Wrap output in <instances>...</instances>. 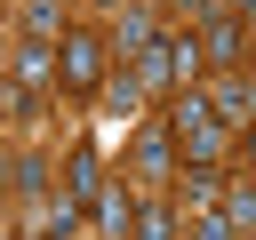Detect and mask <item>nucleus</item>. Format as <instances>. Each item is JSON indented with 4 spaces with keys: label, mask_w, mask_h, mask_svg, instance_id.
<instances>
[{
    "label": "nucleus",
    "mask_w": 256,
    "mask_h": 240,
    "mask_svg": "<svg viewBox=\"0 0 256 240\" xmlns=\"http://www.w3.org/2000/svg\"><path fill=\"white\" fill-rule=\"evenodd\" d=\"M64 200H72V208H96V200H104V160H96V144H72V160H64Z\"/></svg>",
    "instance_id": "8"
},
{
    "label": "nucleus",
    "mask_w": 256,
    "mask_h": 240,
    "mask_svg": "<svg viewBox=\"0 0 256 240\" xmlns=\"http://www.w3.org/2000/svg\"><path fill=\"white\" fill-rule=\"evenodd\" d=\"M128 240H184V216H176L168 200H136V216H128Z\"/></svg>",
    "instance_id": "9"
},
{
    "label": "nucleus",
    "mask_w": 256,
    "mask_h": 240,
    "mask_svg": "<svg viewBox=\"0 0 256 240\" xmlns=\"http://www.w3.org/2000/svg\"><path fill=\"white\" fill-rule=\"evenodd\" d=\"M80 224H88V208H72L64 192L40 200V240H80Z\"/></svg>",
    "instance_id": "11"
},
{
    "label": "nucleus",
    "mask_w": 256,
    "mask_h": 240,
    "mask_svg": "<svg viewBox=\"0 0 256 240\" xmlns=\"http://www.w3.org/2000/svg\"><path fill=\"white\" fill-rule=\"evenodd\" d=\"M224 216H232V232H248L256 224V184H232L224 192Z\"/></svg>",
    "instance_id": "15"
},
{
    "label": "nucleus",
    "mask_w": 256,
    "mask_h": 240,
    "mask_svg": "<svg viewBox=\"0 0 256 240\" xmlns=\"http://www.w3.org/2000/svg\"><path fill=\"white\" fill-rule=\"evenodd\" d=\"M128 216H136V200H128V192H112V184H104V200H96V224H104V232H112V240H128Z\"/></svg>",
    "instance_id": "14"
},
{
    "label": "nucleus",
    "mask_w": 256,
    "mask_h": 240,
    "mask_svg": "<svg viewBox=\"0 0 256 240\" xmlns=\"http://www.w3.org/2000/svg\"><path fill=\"white\" fill-rule=\"evenodd\" d=\"M192 240H240V232H232L224 208H200V216H192Z\"/></svg>",
    "instance_id": "17"
},
{
    "label": "nucleus",
    "mask_w": 256,
    "mask_h": 240,
    "mask_svg": "<svg viewBox=\"0 0 256 240\" xmlns=\"http://www.w3.org/2000/svg\"><path fill=\"white\" fill-rule=\"evenodd\" d=\"M128 160H136V176H152V184L184 168V152H176V136H168V120H152V128L136 136V152H128Z\"/></svg>",
    "instance_id": "7"
},
{
    "label": "nucleus",
    "mask_w": 256,
    "mask_h": 240,
    "mask_svg": "<svg viewBox=\"0 0 256 240\" xmlns=\"http://www.w3.org/2000/svg\"><path fill=\"white\" fill-rule=\"evenodd\" d=\"M152 40H160V8H152V0H128L120 24H112V56H144Z\"/></svg>",
    "instance_id": "5"
},
{
    "label": "nucleus",
    "mask_w": 256,
    "mask_h": 240,
    "mask_svg": "<svg viewBox=\"0 0 256 240\" xmlns=\"http://www.w3.org/2000/svg\"><path fill=\"white\" fill-rule=\"evenodd\" d=\"M64 0H24V40H64Z\"/></svg>",
    "instance_id": "12"
},
{
    "label": "nucleus",
    "mask_w": 256,
    "mask_h": 240,
    "mask_svg": "<svg viewBox=\"0 0 256 240\" xmlns=\"http://www.w3.org/2000/svg\"><path fill=\"white\" fill-rule=\"evenodd\" d=\"M32 112H40V96L16 88V80H0V120H32Z\"/></svg>",
    "instance_id": "16"
},
{
    "label": "nucleus",
    "mask_w": 256,
    "mask_h": 240,
    "mask_svg": "<svg viewBox=\"0 0 256 240\" xmlns=\"http://www.w3.org/2000/svg\"><path fill=\"white\" fill-rule=\"evenodd\" d=\"M104 80H112V40H96V32H64L56 40V88L64 96H104Z\"/></svg>",
    "instance_id": "1"
},
{
    "label": "nucleus",
    "mask_w": 256,
    "mask_h": 240,
    "mask_svg": "<svg viewBox=\"0 0 256 240\" xmlns=\"http://www.w3.org/2000/svg\"><path fill=\"white\" fill-rule=\"evenodd\" d=\"M168 136H176V152L184 160H224V120L208 112V88H176V104H168Z\"/></svg>",
    "instance_id": "2"
},
{
    "label": "nucleus",
    "mask_w": 256,
    "mask_h": 240,
    "mask_svg": "<svg viewBox=\"0 0 256 240\" xmlns=\"http://www.w3.org/2000/svg\"><path fill=\"white\" fill-rule=\"evenodd\" d=\"M8 80L16 88H56V40H16V56H8Z\"/></svg>",
    "instance_id": "6"
},
{
    "label": "nucleus",
    "mask_w": 256,
    "mask_h": 240,
    "mask_svg": "<svg viewBox=\"0 0 256 240\" xmlns=\"http://www.w3.org/2000/svg\"><path fill=\"white\" fill-rule=\"evenodd\" d=\"M192 48H200V64H216V72H240V56H248V24H240L232 8H216V16H200Z\"/></svg>",
    "instance_id": "3"
},
{
    "label": "nucleus",
    "mask_w": 256,
    "mask_h": 240,
    "mask_svg": "<svg viewBox=\"0 0 256 240\" xmlns=\"http://www.w3.org/2000/svg\"><path fill=\"white\" fill-rule=\"evenodd\" d=\"M8 184H16L24 200H48V160H40V152H24V160L8 168Z\"/></svg>",
    "instance_id": "13"
},
{
    "label": "nucleus",
    "mask_w": 256,
    "mask_h": 240,
    "mask_svg": "<svg viewBox=\"0 0 256 240\" xmlns=\"http://www.w3.org/2000/svg\"><path fill=\"white\" fill-rule=\"evenodd\" d=\"M176 176H184V192H192V208H216V200H224V168H216V160H184Z\"/></svg>",
    "instance_id": "10"
},
{
    "label": "nucleus",
    "mask_w": 256,
    "mask_h": 240,
    "mask_svg": "<svg viewBox=\"0 0 256 240\" xmlns=\"http://www.w3.org/2000/svg\"><path fill=\"white\" fill-rule=\"evenodd\" d=\"M176 8H208V0H176Z\"/></svg>",
    "instance_id": "21"
},
{
    "label": "nucleus",
    "mask_w": 256,
    "mask_h": 240,
    "mask_svg": "<svg viewBox=\"0 0 256 240\" xmlns=\"http://www.w3.org/2000/svg\"><path fill=\"white\" fill-rule=\"evenodd\" d=\"M240 152H248V160H256V120H248V128H240Z\"/></svg>",
    "instance_id": "19"
},
{
    "label": "nucleus",
    "mask_w": 256,
    "mask_h": 240,
    "mask_svg": "<svg viewBox=\"0 0 256 240\" xmlns=\"http://www.w3.org/2000/svg\"><path fill=\"white\" fill-rule=\"evenodd\" d=\"M232 16H240V24H248V32H256V0H232Z\"/></svg>",
    "instance_id": "18"
},
{
    "label": "nucleus",
    "mask_w": 256,
    "mask_h": 240,
    "mask_svg": "<svg viewBox=\"0 0 256 240\" xmlns=\"http://www.w3.org/2000/svg\"><path fill=\"white\" fill-rule=\"evenodd\" d=\"M88 8H104V16H120V8H128V0H88Z\"/></svg>",
    "instance_id": "20"
},
{
    "label": "nucleus",
    "mask_w": 256,
    "mask_h": 240,
    "mask_svg": "<svg viewBox=\"0 0 256 240\" xmlns=\"http://www.w3.org/2000/svg\"><path fill=\"white\" fill-rule=\"evenodd\" d=\"M208 112H216L224 128H248V120H256V80H248V72H216V80H208Z\"/></svg>",
    "instance_id": "4"
},
{
    "label": "nucleus",
    "mask_w": 256,
    "mask_h": 240,
    "mask_svg": "<svg viewBox=\"0 0 256 240\" xmlns=\"http://www.w3.org/2000/svg\"><path fill=\"white\" fill-rule=\"evenodd\" d=\"M0 240H8V232H0Z\"/></svg>",
    "instance_id": "22"
}]
</instances>
